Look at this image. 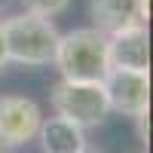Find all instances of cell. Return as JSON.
<instances>
[{"mask_svg":"<svg viewBox=\"0 0 153 153\" xmlns=\"http://www.w3.org/2000/svg\"><path fill=\"white\" fill-rule=\"evenodd\" d=\"M37 141H40L43 153H83L86 150V132L61 117H49L40 123Z\"/></svg>","mask_w":153,"mask_h":153,"instance_id":"obj_8","label":"cell"},{"mask_svg":"<svg viewBox=\"0 0 153 153\" xmlns=\"http://www.w3.org/2000/svg\"><path fill=\"white\" fill-rule=\"evenodd\" d=\"M52 65L61 71V80L101 83L110 68L107 61V34L95 28H76L58 37Z\"/></svg>","mask_w":153,"mask_h":153,"instance_id":"obj_1","label":"cell"},{"mask_svg":"<svg viewBox=\"0 0 153 153\" xmlns=\"http://www.w3.org/2000/svg\"><path fill=\"white\" fill-rule=\"evenodd\" d=\"M43 113L25 95H0V147L31 144L40 132Z\"/></svg>","mask_w":153,"mask_h":153,"instance_id":"obj_5","label":"cell"},{"mask_svg":"<svg viewBox=\"0 0 153 153\" xmlns=\"http://www.w3.org/2000/svg\"><path fill=\"white\" fill-rule=\"evenodd\" d=\"M6 3H9V0H0V6H6Z\"/></svg>","mask_w":153,"mask_h":153,"instance_id":"obj_11","label":"cell"},{"mask_svg":"<svg viewBox=\"0 0 153 153\" xmlns=\"http://www.w3.org/2000/svg\"><path fill=\"white\" fill-rule=\"evenodd\" d=\"M101 83H104L110 110L123 113V117H132V120L150 110V71L107 68Z\"/></svg>","mask_w":153,"mask_h":153,"instance_id":"obj_4","label":"cell"},{"mask_svg":"<svg viewBox=\"0 0 153 153\" xmlns=\"http://www.w3.org/2000/svg\"><path fill=\"white\" fill-rule=\"evenodd\" d=\"M9 65V49H6V37H3V28H0V71Z\"/></svg>","mask_w":153,"mask_h":153,"instance_id":"obj_10","label":"cell"},{"mask_svg":"<svg viewBox=\"0 0 153 153\" xmlns=\"http://www.w3.org/2000/svg\"><path fill=\"white\" fill-rule=\"evenodd\" d=\"M52 107L55 117L68 120L80 129H95L110 117L104 83H80V80H58L52 86Z\"/></svg>","mask_w":153,"mask_h":153,"instance_id":"obj_3","label":"cell"},{"mask_svg":"<svg viewBox=\"0 0 153 153\" xmlns=\"http://www.w3.org/2000/svg\"><path fill=\"white\" fill-rule=\"evenodd\" d=\"M83 153H92V150H83Z\"/></svg>","mask_w":153,"mask_h":153,"instance_id":"obj_12","label":"cell"},{"mask_svg":"<svg viewBox=\"0 0 153 153\" xmlns=\"http://www.w3.org/2000/svg\"><path fill=\"white\" fill-rule=\"evenodd\" d=\"M92 28L101 34H117L126 28H141L150 16V0H89Z\"/></svg>","mask_w":153,"mask_h":153,"instance_id":"obj_6","label":"cell"},{"mask_svg":"<svg viewBox=\"0 0 153 153\" xmlns=\"http://www.w3.org/2000/svg\"><path fill=\"white\" fill-rule=\"evenodd\" d=\"M0 28H3V37H6L9 61L25 65V68L52 65L61 34L49 19L31 16V12H19V16H9L6 22H0Z\"/></svg>","mask_w":153,"mask_h":153,"instance_id":"obj_2","label":"cell"},{"mask_svg":"<svg viewBox=\"0 0 153 153\" xmlns=\"http://www.w3.org/2000/svg\"><path fill=\"white\" fill-rule=\"evenodd\" d=\"M107 61L110 68L147 71L150 68V37L147 28H126L107 37Z\"/></svg>","mask_w":153,"mask_h":153,"instance_id":"obj_7","label":"cell"},{"mask_svg":"<svg viewBox=\"0 0 153 153\" xmlns=\"http://www.w3.org/2000/svg\"><path fill=\"white\" fill-rule=\"evenodd\" d=\"M22 3H25V12L52 22L55 16H61V12L71 6V0H22Z\"/></svg>","mask_w":153,"mask_h":153,"instance_id":"obj_9","label":"cell"}]
</instances>
